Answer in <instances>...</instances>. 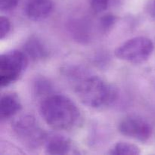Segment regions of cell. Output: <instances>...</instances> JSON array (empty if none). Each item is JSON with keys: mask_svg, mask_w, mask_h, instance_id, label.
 Listing matches in <instances>:
<instances>
[{"mask_svg": "<svg viewBox=\"0 0 155 155\" xmlns=\"http://www.w3.org/2000/svg\"><path fill=\"white\" fill-rule=\"evenodd\" d=\"M40 114L48 125L57 130H70L78 124L80 113L69 98L62 95H52L42 100Z\"/></svg>", "mask_w": 155, "mask_h": 155, "instance_id": "1", "label": "cell"}, {"mask_svg": "<svg viewBox=\"0 0 155 155\" xmlns=\"http://www.w3.org/2000/svg\"><path fill=\"white\" fill-rule=\"evenodd\" d=\"M28 64V57L22 51L13 50L0 57V85L7 86L18 80Z\"/></svg>", "mask_w": 155, "mask_h": 155, "instance_id": "3", "label": "cell"}, {"mask_svg": "<svg viewBox=\"0 0 155 155\" xmlns=\"http://www.w3.org/2000/svg\"><path fill=\"white\" fill-rule=\"evenodd\" d=\"M26 55L33 61L45 58L48 55V51L43 42L36 36H31L24 44Z\"/></svg>", "mask_w": 155, "mask_h": 155, "instance_id": "10", "label": "cell"}, {"mask_svg": "<svg viewBox=\"0 0 155 155\" xmlns=\"http://www.w3.org/2000/svg\"><path fill=\"white\" fill-rule=\"evenodd\" d=\"M45 153L51 155L67 154L71 150V142L68 138L58 134L48 136L45 141Z\"/></svg>", "mask_w": 155, "mask_h": 155, "instance_id": "8", "label": "cell"}, {"mask_svg": "<svg viewBox=\"0 0 155 155\" xmlns=\"http://www.w3.org/2000/svg\"><path fill=\"white\" fill-rule=\"evenodd\" d=\"M148 12L152 18H155V0H151V2L148 4Z\"/></svg>", "mask_w": 155, "mask_h": 155, "instance_id": "18", "label": "cell"}, {"mask_svg": "<svg viewBox=\"0 0 155 155\" xmlns=\"http://www.w3.org/2000/svg\"><path fill=\"white\" fill-rule=\"evenodd\" d=\"M53 11L51 0H28L25 7L27 16L33 21H42L48 18Z\"/></svg>", "mask_w": 155, "mask_h": 155, "instance_id": "7", "label": "cell"}, {"mask_svg": "<svg viewBox=\"0 0 155 155\" xmlns=\"http://www.w3.org/2000/svg\"><path fill=\"white\" fill-rule=\"evenodd\" d=\"M11 30V22L8 18L4 16L0 18V39H3Z\"/></svg>", "mask_w": 155, "mask_h": 155, "instance_id": "16", "label": "cell"}, {"mask_svg": "<svg viewBox=\"0 0 155 155\" xmlns=\"http://www.w3.org/2000/svg\"><path fill=\"white\" fill-rule=\"evenodd\" d=\"M154 44L152 41L145 36H138L129 39L118 47L115 55L119 59L133 64L145 61L152 54Z\"/></svg>", "mask_w": 155, "mask_h": 155, "instance_id": "5", "label": "cell"}, {"mask_svg": "<svg viewBox=\"0 0 155 155\" xmlns=\"http://www.w3.org/2000/svg\"><path fill=\"white\" fill-rule=\"evenodd\" d=\"M22 105L19 98L15 94L2 95L0 101V117L2 120L8 119L21 110Z\"/></svg>", "mask_w": 155, "mask_h": 155, "instance_id": "9", "label": "cell"}, {"mask_svg": "<svg viewBox=\"0 0 155 155\" xmlns=\"http://www.w3.org/2000/svg\"><path fill=\"white\" fill-rule=\"evenodd\" d=\"M19 0H0V9L2 12H8L18 5Z\"/></svg>", "mask_w": 155, "mask_h": 155, "instance_id": "17", "label": "cell"}, {"mask_svg": "<svg viewBox=\"0 0 155 155\" xmlns=\"http://www.w3.org/2000/svg\"><path fill=\"white\" fill-rule=\"evenodd\" d=\"M118 130L124 136L141 142H146L152 134L151 125L143 118L136 115H130L123 119Z\"/></svg>", "mask_w": 155, "mask_h": 155, "instance_id": "6", "label": "cell"}, {"mask_svg": "<svg viewBox=\"0 0 155 155\" xmlns=\"http://www.w3.org/2000/svg\"><path fill=\"white\" fill-rule=\"evenodd\" d=\"M116 22V17L111 14L104 15L100 20V28L101 31L106 33L112 28Z\"/></svg>", "mask_w": 155, "mask_h": 155, "instance_id": "14", "label": "cell"}, {"mask_svg": "<svg viewBox=\"0 0 155 155\" xmlns=\"http://www.w3.org/2000/svg\"><path fill=\"white\" fill-rule=\"evenodd\" d=\"M110 0H90V5L92 10L96 13L104 12L107 8Z\"/></svg>", "mask_w": 155, "mask_h": 155, "instance_id": "15", "label": "cell"}, {"mask_svg": "<svg viewBox=\"0 0 155 155\" xmlns=\"http://www.w3.org/2000/svg\"><path fill=\"white\" fill-rule=\"evenodd\" d=\"M33 91L34 94L36 97H46L49 96L50 93L51 92V85L48 80L45 79H38L34 83L33 86Z\"/></svg>", "mask_w": 155, "mask_h": 155, "instance_id": "13", "label": "cell"}, {"mask_svg": "<svg viewBox=\"0 0 155 155\" xmlns=\"http://www.w3.org/2000/svg\"><path fill=\"white\" fill-rule=\"evenodd\" d=\"M80 101L88 107L101 108L113 104L118 96L116 89L96 76H86L74 84Z\"/></svg>", "mask_w": 155, "mask_h": 155, "instance_id": "2", "label": "cell"}, {"mask_svg": "<svg viewBox=\"0 0 155 155\" xmlns=\"http://www.w3.org/2000/svg\"><path fill=\"white\" fill-rule=\"evenodd\" d=\"M12 129L18 139L30 148H36L45 143L47 134L32 115L18 117L12 124Z\"/></svg>", "mask_w": 155, "mask_h": 155, "instance_id": "4", "label": "cell"}, {"mask_svg": "<svg viewBox=\"0 0 155 155\" xmlns=\"http://www.w3.org/2000/svg\"><path fill=\"white\" fill-rule=\"evenodd\" d=\"M112 155H137L140 154V150L136 145L127 142H119L109 151Z\"/></svg>", "mask_w": 155, "mask_h": 155, "instance_id": "12", "label": "cell"}, {"mask_svg": "<svg viewBox=\"0 0 155 155\" xmlns=\"http://www.w3.org/2000/svg\"><path fill=\"white\" fill-rule=\"evenodd\" d=\"M69 30L76 40L86 42L90 39V30L86 21L75 20L69 24Z\"/></svg>", "mask_w": 155, "mask_h": 155, "instance_id": "11", "label": "cell"}]
</instances>
